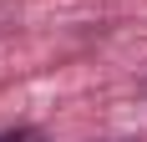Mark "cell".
<instances>
[{"instance_id": "cell-2", "label": "cell", "mask_w": 147, "mask_h": 142, "mask_svg": "<svg viewBox=\"0 0 147 142\" xmlns=\"http://www.w3.org/2000/svg\"><path fill=\"white\" fill-rule=\"evenodd\" d=\"M112 142H132V137H112Z\"/></svg>"}, {"instance_id": "cell-1", "label": "cell", "mask_w": 147, "mask_h": 142, "mask_svg": "<svg viewBox=\"0 0 147 142\" xmlns=\"http://www.w3.org/2000/svg\"><path fill=\"white\" fill-rule=\"evenodd\" d=\"M0 142H46V132H36V127H0Z\"/></svg>"}]
</instances>
